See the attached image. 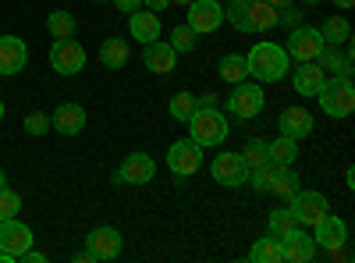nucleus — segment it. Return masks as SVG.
<instances>
[{"instance_id": "32", "label": "nucleus", "mask_w": 355, "mask_h": 263, "mask_svg": "<svg viewBox=\"0 0 355 263\" xmlns=\"http://www.w3.org/2000/svg\"><path fill=\"white\" fill-rule=\"evenodd\" d=\"M274 178H277V164H270V160L249 171V182H252V189H259V192H270Z\"/></svg>"}, {"instance_id": "14", "label": "nucleus", "mask_w": 355, "mask_h": 263, "mask_svg": "<svg viewBox=\"0 0 355 263\" xmlns=\"http://www.w3.org/2000/svg\"><path fill=\"white\" fill-rule=\"evenodd\" d=\"M85 249L96 256V263L117 260V256H121V231H117V228H93L85 235Z\"/></svg>"}, {"instance_id": "47", "label": "nucleus", "mask_w": 355, "mask_h": 263, "mask_svg": "<svg viewBox=\"0 0 355 263\" xmlns=\"http://www.w3.org/2000/svg\"><path fill=\"white\" fill-rule=\"evenodd\" d=\"M171 4H182V8H189V4H192V0H171Z\"/></svg>"}, {"instance_id": "31", "label": "nucleus", "mask_w": 355, "mask_h": 263, "mask_svg": "<svg viewBox=\"0 0 355 263\" xmlns=\"http://www.w3.org/2000/svg\"><path fill=\"white\" fill-rule=\"evenodd\" d=\"M167 110H171V118H174V121H189L192 114L199 110V100H196L192 93H174L171 103H167Z\"/></svg>"}, {"instance_id": "6", "label": "nucleus", "mask_w": 355, "mask_h": 263, "mask_svg": "<svg viewBox=\"0 0 355 263\" xmlns=\"http://www.w3.org/2000/svg\"><path fill=\"white\" fill-rule=\"evenodd\" d=\"M263 103H266V93H263V85L259 82H239L231 90V96H227V110L234 114V118H242V121H249V118H256V114L263 110Z\"/></svg>"}, {"instance_id": "21", "label": "nucleus", "mask_w": 355, "mask_h": 263, "mask_svg": "<svg viewBox=\"0 0 355 263\" xmlns=\"http://www.w3.org/2000/svg\"><path fill=\"white\" fill-rule=\"evenodd\" d=\"M128 33H132V40H139V43H153V40H160V18H157V11H132L128 15Z\"/></svg>"}, {"instance_id": "19", "label": "nucleus", "mask_w": 355, "mask_h": 263, "mask_svg": "<svg viewBox=\"0 0 355 263\" xmlns=\"http://www.w3.org/2000/svg\"><path fill=\"white\" fill-rule=\"evenodd\" d=\"M313 242H316V246H323V249H334V246L348 242V224H345L341 217L327 214V217H323V221L313 228Z\"/></svg>"}, {"instance_id": "29", "label": "nucleus", "mask_w": 355, "mask_h": 263, "mask_svg": "<svg viewBox=\"0 0 355 263\" xmlns=\"http://www.w3.org/2000/svg\"><path fill=\"white\" fill-rule=\"evenodd\" d=\"M299 189H302V178H299V174H295L291 167H277V178H274L270 192H274L277 199H291Z\"/></svg>"}, {"instance_id": "1", "label": "nucleus", "mask_w": 355, "mask_h": 263, "mask_svg": "<svg viewBox=\"0 0 355 263\" xmlns=\"http://www.w3.org/2000/svg\"><path fill=\"white\" fill-rule=\"evenodd\" d=\"M224 22H231L239 33H266L277 25V8H270L266 0H227Z\"/></svg>"}, {"instance_id": "33", "label": "nucleus", "mask_w": 355, "mask_h": 263, "mask_svg": "<svg viewBox=\"0 0 355 263\" xmlns=\"http://www.w3.org/2000/svg\"><path fill=\"white\" fill-rule=\"evenodd\" d=\"M242 160L249 164V171L259 167V164H266V160H270V157H266V142H263V139H249V142L242 146Z\"/></svg>"}, {"instance_id": "4", "label": "nucleus", "mask_w": 355, "mask_h": 263, "mask_svg": "<svg viewBox=\"0 0 355 263\" xmlns=\"http://www.w3.org/2000/svg\"><path fill=\"white\" fill-rule=\"evenodd\" d=\"M185 125H189V132H192V139L199 146H220L227 139V132H231L227 128V118H224L217 107H199Z\"/></svg>"}, {"instance_id": "26", "label": "nucleus", "mask_w": 355, "mask_h": 263, "mask_svg": "<svg viewBox=\"0 0 355 263\" xmlns=\"http://www.w3.org/2000/svg\"><path fill=\"white\" fill-rule=\"evenodd\" d=\"M320 36H323V43H327V46H341V43L352 40V25H348V18L331 15L327 22L320 25Z\"/></svg>"}, {"instance_id": "12", "label": "nucleus", "mask_w": 355, "mask_h": 263, "mask_svg": "<svg viewBox=\"0 0 355 263\" xmlns=\"http://www.w3.org/2000/svg\"><path fill=\"white\" fill-rule=\"evenodd\" d=\"M224 22V8L217 4V0H192L189 4V28L196 36H206V33H217Z\"/></svg>"}, {"instance_id": "45", "label": "nucleus", "mask_w": 355, "mask_h": 263, "mask_svg": "<svg viewBox=\"0 0 355 263\" xmlns=\"http://www.w3.org/2000/svg\"><path fill=\"white\" fill-rule=\"evenodd\" d=\"M334 4H338L341 11H352V4H355V0H334Z\"/></svg>"}, {"instance_id": "23", "label": "nucleus", "mask_w": 355, "mask_h": 263, "mask_svg": "<svg viewBox=\"0 0 355 263\" xmlns=\"http://www.w3.org/2000/svg\"><path fill=\"white\" fill-rule=\"evenodd\" d=\"M128 57H132V50H128V40H121V36H110V40L100 46V61H103V68H110V71L125 68Z\"/></svg>"}, {"instance_id": "36", "label": "nucleus", "mask_w": 355, "mask_h": 263, "mask_svg": "<svg viewBox=\"0 0 355 263\" xmlns=\"http://www.w3.org/2000/svg\"><path fill=\"white\" fill-rule=\"evenodd\" d=\"M18 210H21V196H18V192H11V189L4 185V189H0V221L18 217Z\"/></svg>"}, {"instance_id": "11", "label": "nucleus", "mask_w": 355, "mask_h": 263, "mask_svg": "<svg viewBox=\"0 0 355 263\" xmlns=\"http://www.w3.org/2000/svg\"><path fill=\"white\" fill-rule=\"evenodd\" d=\"M153 174H157V164L150 153H128L114 174V185H146L153 182Z\"/></svg>"}, {"instance_id": "37", "label": "nucleus", "mask_w": 355, "mask_h": 263, "mask_svg": "<svg viewBox=\"0 0 355 263\" xmlns=\"http://www.w3.org/2000/svg\"><path fill=\"white\" fill-rule=\"evenodd\" d=\"M25 132L28 135H46L50 132V114H43V110L28 114V118H25Z\"/></svg>"}, {"instance_id": "49", "label": "nucleus", "mask_w": 355, "mask_h": 263, "mask_svg": "<svg viewBox=\"0 0 355 263\" xmlns=\"http://www.w3.org/2000/svg\"><path fill=\"white\" fill-rule=\"evenodd\" d=\"M302 4H320V0H302Z\"/></svg>"}, {"instance_id": "42", "label": "nucleus", "mask_w": 355, "mask_h": 263, "mask_svg": "<svg viewBox=\"0 0 355 263\" xmlns=\"http://www.w3.org/2000/svg\"><path fill=\"white\" fill-rule=\"evenodd\" d=\"M142 4H146V8H150V11H164V8L171 4V0H142Z\"/></svg>"}, {"instance_id": "10", "label": "nucleus", "mask_w": 355, "mask_h": 263, "mask_svg": "<svg viewBox=\"0 0 355 263\" xmlns=\"http://www.w3.org/2000/svg\"><path fill=\"white\" fill-rule=\"evenodd\" d=\"M214 182L224 189H239L249 182V164L242 160V153H217V160L210 164Z\"/></svg>"}, {"instance_id": "20", "label": "nucleus", "mask_w": 355, "mask_h": 263, "mask_svg": "<svg viewBox=\"0 0 355 263\" xmlns=\"http://www.w3.org/2000/svg\"><path fill=\"white\" fill-rule=\"evenodd\" d=\"M295 93L299 96H316L320 93V85L327 82V71H323L316 61H302L299 68H295Z\"/></svg>"}, {"instance_id": "18", "label": "nucleus", "mask_w": 355, "mask_h": 263, "mask_svg": "<svg viewBox=\"0 0 355 263\" xmlns=\"http://www.w3.org/2000/svg\"><path fill=\"white\" fill-rule=\"evenodd\" d=\"M142 65L150 68L153 75H171L174 65H178V50L171 43L153 40V43H146V50H142Z\"/></svg>"}, {"instance_id": "40", "label": "nucleus", "mask_w": 355, "mask_h": 263, "mask_svg": "<svg viewBox=\"0 0 355 263\" xmlns=\"http://www.w3.org/2000/svg\"><path fill=\"white\" fill-rule=\"evenodd\" d=\"M18 260H21V263H43L46 256H43V253H36V249H25V253H21Z\"/></svg>"}, {"instance_id": "44", "label": "nucleus", "mask_w": 355, "mask_h": 263, "mask_svg": "<svg viewBox=\"0 0 355 263\" xmlns=\"http://www.w3.org/2000/svg\"><path fill=\"white\" fill-rule=\"evenodd\" d=\"M266 4H270V8H277V11H281V8H288V4H291V0H266Z\"/></svg>"}, {"instance_id": "24", "label": "nucleus", "mask_w": 355, "mask_h": 263, "mask_svg": "<svg viewBox=\"0 0 355 263\" xmlns=\"http://www.w3.org/2000/svg\"><path fill=\"white\" fill-rule=\"evenodd\" d=\"M316 65L323 68V71H331V75H345V78H352V53L345 50H338V46H323L320 50V57H316Z\"/></svg>"}, {"instance_id": "22", "label": "nucleus", "mask_w": 355, "mask_h": 263, "mask_svg": "<svg viewBox=\"0 0 355 263\" xmlns=\"http://www.w3.org/2000/svg\"><path fill=\"white\" fill-rule=\"evenodd\" d=\"M50 128H57L61 135H78L85 128V110L78 103H61L50 118Z\"/></svg>"}, {"instance_id": "28", "label": "nucleus", "mask_w": 355, "mask_h": 263, "mask_svg": "<svg viewBox=\"0 0 355 263\" xmlns=\"http://www.w3.org/2000/svg\"><path fill=\"white\" fill-rule=\"evenodd\" d=\"M249 260H252V263H277V260H281V239H277V235L256 239L252 249H249Z\"/></svg>"}, {"instance_id": "25", "label": "nucleus", "mask_w": 355, "mask_h": 263, "mask_svg": "<svg viewBox=\"0 0 355 263\" xmlns=\"http://www.w3.org/2000/svg\"><path fill=\"white\" fill-rule=\"evenodd\" d=\"M266 157H270V164H277V167H291L295 160H299V139L281 135L274 142H266Z\"/></svg>"}, {"instance_id": "3", "label": "nucleus", "mask_w": 355, "mask_h": 263, "mask_svg": "<svg viewBox=\"0 0 355 263\" xmlns=\"http://www.w3.org/2000/svg\"><path fill=\"white\" fill-rule=\"evenodd\" d=\"M316 100H320V107H323V114L327 118H348V114L355 110V85H352V78H345V75H334V78H327L320 85V93H316Z\"/></svg>"}, {"instance_id": "17", "label": "nucleus", "mask_w": 355, "mask_h": 263, "mask_svg": "<svg viewBox=\"0 0 355 263\" xmlns=\"http://www.w3.org/2000/svg\"><path fill=\"white\" fill-rule=\"evenodd\" d=\"M313 114L306 110V107H284L281 110V118H277V128H281V135H288V139H306V135H313Z\"/></svg>"}, {"instance_id": "8", "label": "nucleus", "mask_w": 355, "mask_h": 263, "mask_svg": "<svg viewBox=\"0 0 355 263\" xmlns=\"http://www.w3.org/2000/svg\"><path fill=\"white\" fill-rule=\"evenodd\" d=\"M167 167L178 174V178H189L202 167V146L189 135V139H178L171 150H167Z\"/></svg>"}, {"instance_id": "43", "label": "nucleus", "mask_w": 355, "mask_h": 263, "mask_svg": "<svg viewBox=\"0 0 355 263\" xmlns=\"http://www.w3.org/2000/svg\"><path fill=\"white\" fill-rule=\"evenodd\" d=\"M75 263H96V256L89 249H82V253H75Z\"/></svg>"}, {"instance_id": "16", "label": "nucleus", "mask_w": 355, "mask_h": 263, "mask_svg": "<svg viewBox=\"0 0 355 263\" xmlns=\"http://www.w3.org/2000/svg\"><path fill=\"white\" fill-rule=\"evenodd\" d=\"M28 65V46L18 36H0V75H18Z\"/></svg>"}, {"instance_id": "15", "label": "nucleus", "mask_w": 355, "mask_h": 263, "mask_svg": "<svg viewBox=\"0 0 355 263\" xmlns=\"http://www.w3.org/2000/svg\"><path fill=\"white\" fill-rule=\"evenodd\" d=\"M316 256V242H313V235L306 228H295V231H288V235L281 239V260H288V263H309Z\"/></svg>"}, {"instance_id": "27", "label": "nucleus", "mask_w": 355, "mask_h": 263, "mask_svg": "<svg viewBox=\"0 0 355 263\" xmlns=\"http://www.w3.org/2000/svg\"><path fill=\"white\" fill-rule=\"evenodd\" d=\"M217 71H220V78L231 82V85H239V82L249 78V65H245V57H242V53H224V57H220V65H217Z\"/></svg>"}, {"instance_id": "13", "label": "nucleus", "mask_w": 355, "mask_h": 263, "mask_svg": "<svg viewBox=\"0 0 355 263\" xmlns=\"http://www.w3.org/2000/svg\"><path fill=\"white\" fill-rule=\"evenodd\" d=\"M25 249H33V228L21 224L18 217L0 221V253H8V256L18 260Z\"/></svg>"}, {"instance_id": "35", "label": "nucleus", "mask_w": 355, "mask_h": 263, "mask_svg": "<svg viewBox=\"0 0 355 263\" xmlns=\"http://www.w3.org/2000/svg\"><path fill=\"white\" fill-rule=\"evenodd\" d=\"M196 43H199V40H196V33H192L189 25H178L174 33H171V46H174L178 53H192Z\"/></svg>"}, {"instance_id": "5", "label": "nucleus", "mask_w": 355, "mask_h": 263, "mask_svg": "<svg viewBox=\"0 0 355 263\" xmlns=\"http://www.w3.org/2000/svg\"><path fill=\"white\" fill-rule=\"evenodd\" d=\"M288 210H291V217L299 221V228H306V231H313L323 217L331 214V203H327V196H320V192H309V189H299L291 199H288Z\"/></svg>"}, {"instance_id": "2", "label": "nucleus", "mask_w": 355, "mask_h": 263, "mask_svg": "<svg viewBox=\"0 0 355 263\" xmlns=\"http://www.w3.org/2000/svg\"><path fill=\"white\" fill-rule=\"evenodd\" d=\"M245 65H249V78H256V82H281L291 68V57L284 53V46L263 40L249 50Z\"/></svg>"}, {"instance_id": "34", "label": "nucleus", "mask_w": 355, "mask_h": 263, "mask_svg": "<svg viewBox=\"0 0 355 263\" xmlns=\"http://www.w3.org/2000/svg\"><path fill=\"white\" fill-rule=\"evenodd\" d=\"M266 224H270V235H277V239H284L288 231H295V228H299V221L291 217V210H274Z\"/></svg>"}, {"instance_id": "48", "label": "nucleus", "mask_w": 355, "mask_h": 263, "mask_svg": "<svg viewBox=\"0 0 355 263\" xmlns=\"http://www.w3.org/2000/svg\"><path fill=\"white\" fill-rule=\"evenodd\" d=\"M0 121H4V100H0Z\"/></svg>"}, {"instance_id": "30", "label": "nucleus", "mask_w": 355, "mask_h": 263, "mask_svg": "<svg viewBox=\"0 0 355 263\" xmlns=\"http://www.w3.org/2000/svg\"><path fill=\"white\" fill-rule=\"evenodd\" d=\"M46 28H50V36H53V40H68V36H75L78 22H75V15H71V11H50Z\"/></svg>"}, {"instance_id": "7", "label": "nucleus", "mask_w": 355, "mask_h": 263, "mask_svg": "<svg viewBox=\"0 0 355 263\" xmlns=\"http://www.w3.org/2000/svg\"><path fill=\"white\" fill-rule=\"evenodd\" d=\"M323 46H327V43H323L320 28H313V25H299V28H291L284 53L291 57V61H299V65H302V61H316Z\"/></svg>"}, {"instance_id": "41", "label": "nucleus", "mask_w": 355, "mask_h": 263, "mask_svg": "<svg viewBox=\"0 0 355 263\" xmlns=\"http://www.w3.org/2000/svg\"><path fill=\"white\" fill-rule=\"evenodd\" d=\"M196 100H199V107H217V93H202Z\"/></svg>"}, {"instance_id": "39", "label": "nucleus", "mask_w": 355, "mask_h": 263, "mask_svg": "<svg viewBox=\"0 0 355 263\" xmlns=\"http://www.w3.org/2000/svg\"><path fill=\"white\" fill-rule=\"evenodd\" d=\"M114 4L121 8L125 15H132V11H139V8H142V0H114Z\"/></svg>"}, {"instance_id": "46", "label": "nucleus", "mask_w": 355, "mask_h": 263, "mask_svg": "<svg viewBox=\"0 0 355 263\" xmlns=\"http://www.w3.org/2000/svg\"><path fill=\"white\" fill-rule=\"evenodd\" d=\"M8 185V174H4V167H0V189H4Z\"/></svg>"}, {"instance_id": "38", "label": "nucleus", "mask_w": 355, "mask_h": 263, "mask_svg": "<svg viewBox=\"0 0 355 263\" xmlns=\"http://www.w3.org/2000/svg\"><path fill=\"white\" fill-rule=\"evenodd\" d=\"M277 25H288V28H299L302 25V11H295L291 4L277 11Z\"/></svg>"}, {"instance_id": "9", "label": "nucleus", "mask_w": 355, "mask_h": 263, "mask_svg": "<svg viewBox=\"0 0 355 263\" xmlns=\"http://www.w3.org/2000/svg\"><path fill=\"white\" fill-rule=\"evenodd\" d=\"M50 65H53L57 75H78V71L85 68V50H82V43H75V36L53 40V46H50Z\"/></svg>"}]
</instances>
